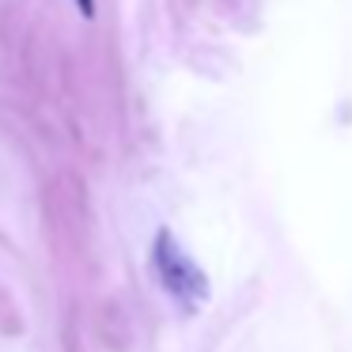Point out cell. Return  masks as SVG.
I'll use <instances>...</instances> for the list:
<instances>
[{"label": "cell", "mask_w": 352, "mask_h": 352, "mask_svg": "<svg viewBox=\"0 0 352 352\" xmlns=\"http://www.w3.org/2000/svg\"><path fill=\"white\" fill-rule=\"evenodd\" d=\"M152 265H155V273H160V284L167 288V296H175L186 311H193V307L208 296V280H205V273H201V265L178 246V239L170 235V231H160V235H155Z\"/></svg>", "instance_id": "1"}, {"label": "cell", "mask_w": 352, "mask_h": 352, "mask_svg": "<svg viewBox=\"0 0 352 352\" xmlns=\"http://www.w3.org/2000/svg\"><path fill=\"white\" fill-rule=\"evenodd\" d=\"M80 8H84V16H95V0H76Z\"/></svg>", "instance_id": "2"}]
</instances>
